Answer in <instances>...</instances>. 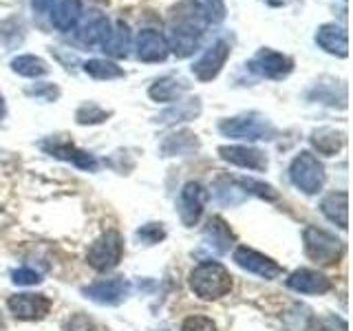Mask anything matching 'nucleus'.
<instances>
[{"label":"nucleus","mask_w":353,"mask_h":331,"mask_svg":"<svg viewBox=\"0 0 353 331\" xmlns=\"http://www.w3.org/2000/svg\"><path fill=\"white\" fill-rule=\"evenodd\" d=\"M203 27L205 22L196 14L194 7L188 14H174L168 27V36H163L170 53H174L176 58H190L192 53H196L203 38Z\"/></svg>","instance_id":"obj_1"},{"label":"nucleus","mask_w":353,"mask_h":331,"mask_svg":"<svg viewBox=\"0 0 353 331\" xmlns=\"http://www.w3.org/2000/svg\"><path fill=\"white\" fill-rule=\"evenodd\" d=\"M190 290L203 301H216L232 292V274L216 261H203L190 272Z\"/></svg>","instance_id":"obj_2"},{"label":"nucleus","mask_w":353,"mask_h":331,"mask_svg":"<svg viewBox=\"0 0 353 331\" xmlns=\"http://www.w3.org/2000/svg\"><path fill=\"white\" fill-rule=\"evenodd\" d=\"M219 130L223 137L243 139V141H259V139H274L276 128L274 124L259 113H245L236 117H228L219 121Z\"/></svg>","instance_id":"obj_3"},{"label":"nucleus","mask_w":353,"mask_h":331,"mask_svg":"<svg viewBox=\"0 0 353 331\" xmlns=\"http://www.w3.org/2000/svg\"><path fill=\"white\" fill-rule=\"evenodd\" d=\"M290 179L305 194H318L325 188L327 172L325 166L314 152L303 150L298 152L290 163Z\"/></svg>","instance_id":"obj_4"},{"label":"nucleus","mask_w":353,"mask_h":331,"mask_svg":"<svg viewBox=\"0 0 353 331\" xmlns=\"http://www.w3.org/2000/svg\"><path fill=\"white\" fill-rule=\"evenodd\" d=\"M303 243H305L307 257L320 265H334L342 259V254H345V243L336 239L331 232L314 228V225L305 228Z\"/></svg>","instance_id":"obj_5"},{"label":"nucleus","mask_w":353,"mask_h":331,"mask_svg":"<svg viewBox=\"0 0 353 331\" xmlns=\"http://www.w3.org/2000/svg\"><path fill=\"white\" fill-rule=\"evenodd\" d=\"M124 257V239L117 230H106L86 252V263L97 272H110Z\"/></svg>","instance_id":"obj_6"},{"label":"nucleus","mask_w":353,"mask_h":331,"mask_svg":"<svg viewBox=\"0 0 353 331\" xmlns=\"http://www.w3.org/2000/svg\"><path fill=\"white\" fill-rule=\"evenodd\" d=\"M248 69L261 77H268V80H283L294 71V60L281 51L263 47L250 58Z\"/></svg>","instance_id":"obj_7"},{"label":"nucleus","mask_w":353,"mask_h":331,"mask_svg":"<svg viewBox=\"0 0 353 331\" xmlns=\"http://www.w3.org/2000/svg\"><path fill=\"white\" fill-rule=\"evenodd\" d=\"M230 44L225 40H216L199 55V60L192 64V73L199 82H212L214 77L223 71V66L230 58Z\"/></svg>","instance_id":"obj_8"},{"label":"nucleus","mask_w":353,"mask_h":331,"mask_svg":"<svg viewBox=\"0 0 353 331\" xmlns=\"http://www.w3.org/2000/svg\"><path fill=\"white\" fill-rule=\"evenodd\" d=\"M40 148L47 152V154H51V157H55V159H62V161H69V163L77 166L80 170L95 172L97 166H99L97 159L93 157L91 152L77 148V146H73L71 141H64V139H53V137H49V139L40 141Z\"/></svg>","instance_id":"obj_9"},{"label":"nucleus","mask_w":353,"mask_h":331,"mask_svg":"<svg viewBox=\"0 0 353 331\" xmlns=\"http://www.w3.org/2000/svg\"><path fill=\"white\" fill-rule=\"evenodd\" d=\"M234 263L239 265V268L245 270V272L256 274V276H261V279H265V281L279 279V276H283V272H285L274 259L265 257V254L252 250L248 245H239L234 250Z\"/></svg>","instance_id":"obj_10"},{"label":"nucleus","mask_w":353,"mask_h":331,"mask_svg":"<svg viewBox=\"0 0 353 331\" xmlns=\"http://www.w3.org/2000/svg\"><path fill=\"white\" fill-rule=\"evenodd\" d=\"M208 190L199 181H188L179 194V219L185 228H192L201 219L205 203H208Z\"/></svg>","instance_id":"obj_11"},{"label":"nucleus","mask_w":353,"mask_h":331,"mask_svg":"<svg viewBox=\"0 0 353 331\" xmlns=\"http://www.w3.org/2000/svg\"><path fill=\"white\" fill-rule=\"evenodd\" d=\"M130 292V285L124 276H113V279H102L93 285H88L82 290V294L86 298H91L93 303L97 305H108V307H115L119 305Z\"/></svg>","instance_id":"obj_12"},{"label":"nucleus","mask_w":353,"mask_h":331,"mask_svg":"<svg viewBox=\"0 0 353 331\" xmlns=\"http://www.w3.org/2000/svg\"><path fill=\"white\" fill-rule=\"evenodd\" d=\"M7 307L18 320H42L51 312V298L44 294H14L9 296Z\"/></svg>","instance_id":"obj_13"},{"label":"nucleus","mask_w":353,"mask_h":331,"mask_svg":"<svg viewBox=\"0 0 353 331\" xmlns=\"http://www.w3.org/2000/svg\"><path fill=\"white\" fill-rule=\"evenodd\" d=\"M110 33V22L106 18V14L102 11H91V14H86V18L77 22L75 27V38L77 42L86 44V47H102V42L108 38Z\"/></svg>","instance_id":"obj_14"},{"label":"nucleus","mask_w":353,"mask_h":331,"mask_svg":"<svg viewBox=\"0 0 353 331\" xmlns=\"http://www.w3.org/2000/svg\"><path fill=\"white\" fill-rule=\"evenodd\" d=\"M219 154H221V159L232 166L256 170V172L268 170V166H270L268 154L259 148H252V146H221Z\"/></svg>","instance_id":"obj_15"},{"label":"nucleus","mask_w":353,"mask_h":331,"mask_svg":"<svg viewBox=\"0 0 353 331\" xmlns=\"http://www.w3.org/2000/svg\"><path fill=\"white\" fill-rule=\"evenodd\" d=\"M287 287L298 294H312V296H320L327 294L334 283H331L329 276H325L323 272L318 270H309V268H301L290 274L287 279Z\"/></svg>","instance_id":"obj_16"},{"label":"nucleus","mask_w":353,"mask_h":331,"mask_svg":"<svg viewBox=\"0 0 353 331\" xmlns=\"http://www.w3.org/2000/svg\"><path fill=\"white\" fill-rule=\"evenodd\" d=\"M316 44L329 55H338V58H347L349 55V36L347 29L336 25V22H325L316 31Z\"/></svg>","instance_id":"obj_17"},{"label":"nucleus","mask_w":353,"mask_h":331,"mask_svg":"<svg viewBox=\"0 0 353 331\" xmlns=\"http://www.w3.org/2000/svg\"><path fill=\"white\" fill-rule=\"evenodd\" d=\"M168 42L154 29H141L137 36V58L141 62H163L168 58Z\"/></svg>","instance_id":"obj_18"},{"label":"nucleus","mask_w":353,"mask_h":331,"mask_svg":"<svg viewBox=\"0 0 353 331\" xmlns=\"http://www.w3.org/2000/svg\"><path fill=\"white\" fill-rule=\"evenodd\" d=\"M188 82L181 80L176 75H163L159 80H154L148 88V95L152 102H159V104H172V102H179L181 95L188 91Z\"/></svg>","instance_id":"obj_19"},{"label":"nucleus","mask_w":353,"mask_h":331,"mask_svg":"<svg viewBox=\"0 0 353 331\" xmlns=\"http://www.w3.org/2000/svg\"><path fill=\"white\" fill-rule=\"evenodd\" d=\"M203 243L214 254H228L234 243V232L221 217H212L203 228Z\"/></svg>","instance_id":"obj_20"},{"label":"nucleus","mask_w":353,"mask_h":331,"mask_svg":"<svg viewBox=\"0 0 353 331\" xmlns=\"http://www.w3.org/2000/svg\"><path fill=\"white\" fill-rule=\"evenodd\" d=\"M51 11V25L58 31H71L77 27L82 18V3L80 0H55L49 7Z\"/></svg>","instance_id":"obj_21"},{"label":"nucleus","mask_w":353,"mask_h":331,"mask_svg":"<svg viewBox=\"0 0 353 331\" xmlns=\"http://www.w3.org/2000/svg\"><path fill=\"white\" fill-rule=\"evenodd\" d=\"M201 143L190 130H176L161 141V157H190L199 152Z\"/></svg>","instance_id":"obj_22"},{"label":"nucleus","mask_w":353,"mask_h":331,"mask_svg":"<svg viewBox=\"0 0 353 331\" xmlns=\"http://www.w3.org/2000/svg\"><path fill=\"white\" fill-rule=\"evenodd\" d=\"M320 212H323L331 223H336L340 230L349 228V194L345 190L331 192L320 201Z\"/></svg>","instance_id":"obj_23"},{"label":"nucleus","mask_w":353,"mask_h":331,"mask_svg":"<svg viewBox=\"0 0 353 331\" xmlns=\"http://www.w3.org/2000/svg\"><path fill=\"white\" fill-rule=\"evenodd\" d=\"M201 115V99L190 97V99H179L170 108H165L161 115H157V124H179V121H192Z\"/></svg>","instance_id":"obj_24"},{"label":"nucleus","mask_w":353,"mask_h":331,"mask_svg":"<svg viewBox=\"0 0 353 331\" xmlns=\"http://www.w3.org/2000/svg\"><path fill=\"white\" fill-rule=\"evenodd\" d=\"M102 51L110 58H128L130 53V29L126 22H115V27H110L108 38L102 42Z\"/></svg>","instance_id":"obj_25"},{"label":"nucleus","mask_w":353,"mask_h":331,"mask_svg":"<svg viewBox=\"0 0 353 331\" xmlns=\"http://www.w3.org/2000/svg\"><path fill=\"white\" fill-rule=\"evenodd\" d=\"M212 192H214L216 201L221 205H230V208L239 205V203H243L248 199L245 190L239 185V181L230 179V177H219V179L214 181V185H212Z\"/></svg>","instance_id":"obj_26"},{"label":"nucleus","mask_w":353,"mask_h":331,"mask_svg":"<svg viewBox=\"0 0 353 331\" xmlns=\"http://www.w3.org/2000/svg\"><path fill=\"white\" fill-rule=\"evenodd\" d=\"M345 132L334 130V128H318L312 132V146L320 152V154H336L342 146H345Z\"/></svg>","instance_id":"obj_27"},{"label":"nucleus","mask_w":353,"mask_h":331,"mask_svg":"<svg viewBox=\"0 0 353 331\" xmlns=\"http://www.w3.org/2000/svg\"><path fill=\"white\" fill-rule=\"evenodd\" d=\"M11 71L22 77H42L49 73V64L38 55H18L11 60Z\"/></svg>","instance_id":"obj_28"},{"label":"nucleus","mask_w":353,"mask_h":331,"mask_svg":"<svg viewBox=\"0 0 353 331\" xmlns=\"http://www.w3.org/2000/svg\"><path fill=\"white\" fill-rule=\"evenodd\" d=\"M84 73L91 75L93 80H119L124 77V69L117 66L115 62L110 60H102V58H93L84 62Z\"/></svg>","instance_id":"obj_29"},{"label":"nucleus","mask_w":353,"mask_h":331,"mask_svg":"<svg viewBox=\"0 0 353 331\" xmlns=\"http://www.w3.org/2000/svg\"><path fill=\"white\" fill-rule=\"evenodd\" d=\"M192 7L196 9V14L201 16L205 25H219L228 16L223 0H192Z\"/></svg>","instance_id":"obj_30"},{"label":"nucleus","mask_w":353,"mask_h":331,"mask_svg":"<svg viewBox=\"0 0 353 331\" xmlns=\"http://www.w3.org/2000/svg\"><path fill=\"white\" fill-rule=\"evenodd\" d=\"M110 117L108 110L99 108L97 104L88 102V104H82L80 108L75 110V121L80 126H95V124H104V121Z\"/></svg>","instance_id":"obj_31"},{"label":"nucleus","mask_w":353,"mask_h":331,"mask_svg":"<svg viewBox=\"0 0 353 331\" xmlns=\"http://www.w3.org/2000/svg\"><path fill=\"white\" fill-rule=\"evenodd\" d=\"M239 185L245 190V194H256L261 199H268V201H276L279 199V192L274 190L270 183H263V181H256V179H245V177H239Z\"/></svg>","instance_id":"obj_32"},{"label":"nucleus","mask_w":353,"mask_h":331,"mask_svg":"<svg viewBox=\"0 0 353 331\" xmlns=\"http://www.w3.org/2000/svg\"><path fill=\"white\" fill-rule=\"evenodd\" d=\"M137 241L143 245H154V243H161L165 239V230L161 223H146L137 230Z\"/></svg>","instance_id":"obj_33"},{"label":"nucleus","mask_w":353,"mask_h":331,"mask_svg":"<svg viewBox=\"0 0 353 331\" xmlns=\"http://www.w3.org/2000/svg\"><path fill=\"white\" fill-rule=\"evenodd\" d=\"M181 331H216V325L208 316H188L181 325Z\"/></svg>","instance_id":"obj_34"},{"label":"nucleus","mask_w":353,"mask_h":331,"mask_svg":"<svg viewBox=\"0 0 353 331\" xmlns=\"http://www.w3.org/2000/svg\"><path fill=\"white\" fill-rule=\"evenodd\" d=\"M11 281H14L16 285H38L42 279H40V274L36 270H29V268H20V270H14L11 272Z\"/></svg>","instance_id":"obj_35"},{"label":"nucleus","mask_w":353,"mask_h":331,"mask_svg":"<svg viewBox=\"0 0 353 331\" xmlns=\"http://www.w3.org/2000/svg\"><path fill=\"white\" fill-rule=\"evenodd\" d=\"M27 95L44 99V102H53V99H58L60 91H58V86H53V84H38L33 88H27Z\"/></svg>","instance_id":"obj_36"},{"label":"nucleus","mask_w":353,"mask_h":331,"mask_svg":"<svg viewBox=\"0 0 353 331\" xmlns=\"http://www.w3.org/2000/svg\"><path fill=\"white\" fill-rule=\"evenodd\" d=\"M64 329H66V331H97V325H95L88 316H84V314H75V316H71V320L66 323Z\"/></svg>","instance_id":"obj_37"},{"label":"nucleus","mask_w":353,"mask_h":331,"mask_svg":"<svg viewBox=\"0 0 353 331\" xmlns=\"http://www.w3.org/2000/svg\"><path fill=\"white\" fill-rule=\"evenodd\" d=\"M53 3H55V0H33V9H38V11H47Z\"/></svg>","instance_id":"obj_38"},{"label":"nucleus","mask_w":353,"mask_h":331,"mask_svg":"<svg viewBox=\"0 0 353 331\" xmlns=\"http://www.w3.org/2000/svg\"><path fill=\"white\" fill-rule=\"evenodd\" d=\"M265 5H270V7H283L285 5V0H263Z\"/></svg>","instance_id":"obj_39"},{"label":"nucleus","mask_w":353,"mask_h":331,"mask_svg":"<svg viewBox=\"0 0 353 331\" xmlns=\"http://www.w3.org/2000/svg\"><path fill=\"white\" fill-rule=\"evenodd\" d=\"M5 113H7V106H5V99H3V95H0V119L5 117Z\"/></svg>","instance_id":"obj_40"},{"label":"nucleus","mask_w":353,"mask_h":331,"mask_svg":"<svg viewBox=\"0 0 353 331\" xmlns=\"http://www.w3.org/2000/svg\"><path fill=\"white\" fill-rule=\"evenodd\" d=\"M0 329H3V323H0Z\"/></svg>","instance_id":"obj_41"}]
</instances>
